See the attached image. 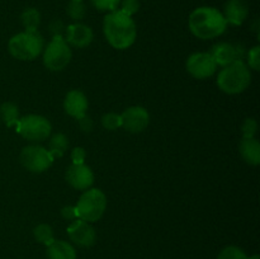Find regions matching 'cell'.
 Returning a JSON list of instances; mask_svg holds the SVG:
<instances>
[{"label": "cell", "instance_id": "cell-28", "mask_svg": "<svg viewBox=\"0 0 260 259\" xmlns=\"http://www.w3.org/2000/svg\"><path fill=\"white\" fill-rule=\"evenodd\" d=\"M52 38H65V30L66 27L63 24L62 20L55 19L50 23V27H48Z\"/></svg>", "mask_w": 260, "mask_h": 259}, {"label": "cell", "instance_id": "cell-5", "mask_svg": "<svg viewBox=\"0 0 260 259\" xmlns=\"http://www.w3.org/2000/svg\"><path fill=\"white\" fill-rule=\"evenodd\" d=\"M78 218L86 222H95L103 216L107 207V198L101 189H89L81 195L76 203Z\"/></svg>", "mask_w": 260, "mask_h": 259}, {"label": "cell", "instance_id": "cell-14", "mask_svg": "<svg viewBox=\"0 0 260 259\" xmlns=\"http://www.w3.org/2000/svg\"><path fill=\"white\" fill-rule=\"evenodd\" d=\"M211 56L213 57L217 66H226L230 65L231 62L236 60H241L243 57V50L240 51V47L235 45H231L228 42H220L215 45L211 50Z\"/></svg>", "mask_w": 260, "mask_h": 259}, {"label": "cell", "instance_id": "cell-10", "mask_svg": "<svg viewBox=\"0 0 260 259\" xmlns=\"http://www.w3.org/2000/svg\"><path fill=\"white\" fill-rule=\"evenodd\" d=\"M68 235L70 240L80 248H90L95 243L96 239V234L93 226L80 218H76L69 225Z\"/></svg>", "mask_w": 260, "mask_h": 259}, {"label": "cell", "instance_id": "cell-13", "mask_svg": "<svg viewBox=\"0 0 260 259\" xmlns=\"http://www.w3.org/2000/svg\"><path fill=\"white\" fill-rule=\"evenodd\" d=\"M65 41L71 46L84 48L90 45L93 41V30L83 23H73L66 27Z\"/></svg>", "mask_w": 260, "mask_h": 259}, {"label": "cell", "instance_id": "cell-11", "mask_svg": "<svg viewBox=\"0 0 260 259\" xmlns=\"http://www.w3.org/2000/svg\"><path fill=\"white\" fill-rule=\"evenodd\" d=\"M122 126L126 131L142 132L150 123V114L144 107L134 106L127 108L123 113L121 114Z\"/></svg>", "mask_w": 260, "mask_h": 259}, {"label": "cell", "instance_id": "cell-26", "mask_svg": "<svg viewBox=\"0 0 260 259\" xmlns=\"http://www.w3.org/2000/svg\"><path fill=\"white\" fill-rule=\"evenodd\" d=\"M93 7L98 10H106V12H114L118 8L121 0H90Z\"/></svg>", "mask_w": 260, "mask_h": 259}, {"label": "cell", "instance_id": "cell-34", "mask_svg": "<svg viewBox=\"0 0 260 259\" xmlns=\"http://www.w3.org/2000/svg\"><path fill=\"white\" fill-rule=\"evenodd\" d=\"M250 259H259V255H256V254H255V255L250 256Z\"/></svg>", "mask_w": 260, "mask_h": 259}, {"label": "cell", "instance_id": "cell-21", "mask_svg": "<svg viewBox=\"0 0 260 259\" xmlns=\"http://www.w3.org/2000/svg\"><path fill=\"white\" fill-rule=\"evenodd\" d=\"M0 116H2L3 122L8 127H12L18 123L19 121V111L18 107L12 102H5L0 106Z\"/></svg>", "mask_w": 260, "mask_h": 259}, {"label": "cell", "instance_id": "cell-17", "mask_svg": "<svg viewBox=\"0 0 260 259\" xmlns=\"http://www.w3.org/2000/svg\"><path fill=\"white\" fill-rule=\"evenodd\" d=\"M48 259H76V250L70 243L63 240H53L47 245Z\"/></svg>", "mask_w": 260, "mask_h": 259}, {"label": "cell", "instance_id": "cell-7", "mask_svg": "<svg viewBox=\"0 0 260 259\" xmlns=\"http://www.w3.org/2000/svg\"><path fill=\"white\" fill-rule=\"evenodd\" d=\"M17 132L29 141H43L51 134V123L47 118L38 114H28L19 118Z\"/></svg>", "mask_w": 260, "mask_h": 259}, {"label": "cell", "instance_id": "cell-2", "mask_svg": "<svg viewBox=\"0 0 260 259\" xmlns=\"http://www.w3.org/2000/svg\"><path fill=\"white\" fill-rule=\"evenodd\" d=\"M189 29L201 40H211L222 35L228 27L225 17L220 10L211 7H201L189 15Z\"/></svg>", "mask_w": 260, "mask_h": 259}, {"label": "cell", "instance_id": "cell-33", "mask_svg": "<svg viewBox=\"0 0 260 259\" xmlns=\"http://www.w3.org/2000/svg\"><path fill=\"white\" fill-rule=\"evenodd\" d=\"M79 121V126H80V130L84 132H90L91 130H93V119L90 118V117L88 116V114H85L84 117H81V118L78 119Z\"/></svg>", "mask_w": 260, "mask_h": 259}, {"label": "cell", "instance_id": "cell-23", "mask_svg": "<svg viewBox=\"0 0 260 259\" xmlns=\"http://www.w3.org/2000/svg\"><path fill=\"white\" fill-rule=\"evenodd\" d=\"M66 13L73 20L83 19L85 15V4L83 0H70L66 8Z\"/></svg>", "mask_w": 260, "mask_h": 259}, {"label": "cell", "instance_id": "cell-8", "mask_svg": "<svg viewBox=\"0 0 260 259\" xmlns=\"http://www.w3.org/2000/svg\"><path fill=\"white\" fill-rule=\"evenodd\" d=\"M20 163L32 173H42L52 165L53 157L47 149L38 145L23 147L20 152Z\"/></svg>", "mask_w": 260, "mask_h": 259}, {"label": "cell", "instance_id": "cell-16", "mask_svg": "<svg viewBox=\"0 0 260 259\" xmlns=\"http://www.w3.org/2000/svg\"><path fill=\"white\" fill-rule=\"evenodd\" d=\"M222 14L228 24L229 23L234 25L243 24L249 14L248 3L246 0H228Z\"/></svg>", "mask_w": 260, "mask_h": 259}, {"label": "cell", "instance_id": "cell-25", "mask_svg": "<svg viewBox=\"0 0 260 259\" xmlns=\"http://www.w3.org/2000/svg\"><path fill=\"white\" fill-rule=\"evenodd\" d=\"M102 124L106 130H109V131H116L119 127L122 126L121 121V114L118 113H106L103 117H102Z\"/></svg>", "mask_w": 260, "mask_h": 259}, {"label": "cell", "instance_id": "cell-18", "mask_svg": "<svg viewBox=\"0 0 260 259\" xmlns=\"http://www.w3.org/2000/svg\"><path fill=\"white\" fill-rule=\"evenodd\" d=\"M240 154L243 159L250 165H258L260 163V144L255 137L243 139L240 142Z\"/></svg>", "mask_w": 260, "mask_h": 259}, {"label": "cell", "instance_id": "cell-22", "mask_svg": "<svg viewBox=\"0 0 260 259\" xmlns=\"http://www.w3.org/2000/svg\"><path fill=\"white\" fill-rule=\"evenodd\" d=\"M33 235H35V239L38 243L43 244L46 246L50 245L55 240L52 228L50 225H47V223H40V225L36 226L33 229Z\"/></svg>", "mask_w": 260, "mask_h": 259}, {"label": "cell", "instance_id": "cell-31", "mask_svg": "<svg viewBox=\"0 0 260 259\" xmlns=\"http://www.w3.org/2000/svg\"><path fill=\"white\" fill-rule=\"evenodd\" d=\"M86 157V152L83 147H75V149L71 151V160H73V164H84Z\"/></svg>", "mask_w": 260, "mask_h": 259}, {"label": "cell", "instance_id": "cell-6", "mask_svg": "<svg viewBox=\"0 0 260 259\" xmlns=\"http://www.w3.org/2000/svg\"><path fill=\"white\" fill-rule=\"evenodd\" d=\"M71 60V50L65 38H52L43 52V63L51 71H61Z\"/></svg>", "mask_w": 260, "mask_h": 259}, {"label": "cell", "instance_id": "cell-15", "mask_svg": "<svg viewBox=\"0 0 260 259\" xmlns=\"http://www.w3.org/2000/svg\"><path fill=\"white\" fill-rule=\"evenodd\" d=\"M63 109L69 116L79 119L86 114L88 109V99L85 94L80 90H70L63 101Z\"/></svg>", "mask_w": 260, "mask_h": 259}, {"label": "cell", "instance_id": "cell-29", "mask_svg": "<svg viewBox=\"0 0 260 259\" xmlns=\"http://www.w3.org/2000/svg\"><path fill=\"white\" fill-rule=\"evenodd\" d=\"M140 9V2L139 0H122L121 3V12L124 14L132 17L136 14Z\"/></svg>", "mask_w": 260, "mask_h": 259}, {"label": "cell", "instance_id": "cell-30", "mask_svg": "<svg viewBox=\"0 0 260 259\" xmlns=\"http://www.w3.org/2000/svg\"><path fill=\"white\" fill-rule=\"evenodd\" d=\"M248 63L253 70L258 71L260 69V47L255 46L248 53Z\"/></svg>", "mask_w": 260, "mask_h": 259}, {"label": "cell", "instance_id": "cell-24", "mask_svg": "<svg viewBox=\"0 0 260 259\" xmlns=\"http://www.w3.org/2000/svg\"><path fill=\"white\" fill-rule=\"evenodd\" d=\"M217 259H250L240 248L238 246H226L218 254Z\"/></svg>", "mask_w": 260, "mask_h": 259}, {"label": "cell", "instance_id": "cell-4", "mask_svg": "<svg viewBox=\"0 0 260 259\" xmlns=\"http://www.w3.org/2000/svg\"><path fill=\"white\" fill-rule=\"evenodd\" d=\"M9 52L13 57L22 61L35 60L43 50V38L37 32H20L9 41Z\"/></svg>", "mask_w": 260, "mask_h": 259}, {"label": "cell", "instance_id": "cell-12", "mask_svg": "<svg viewBox=\"0 0 260 259\" xmlns=\"http://www.w3.org/2000/svg\"><path fill=\"white\" fill-rule=\"evenodd\" d=\"M66 180L75 189H88L94 182V174L85 164H71L66 170Z\"/></svg>", "mask_w": 260, "mask_h": 259}, {"label": "cell", "instance_id": "cell-32", "mask_svg": "<svg viewBox=\"0 0 260 259\" xmlns=\"http://www.w3.org/2000/svg\"><path fill=\"white\" fill-rule=\"evenodd\" d=\"M61 216H62L65 220L74 221L78 218V212H76L75 206H65V207L61 208Z\"/></svg>", "mask_w": 260, "mask_h": 259}, {"label": "cell", "instance_id": "cell-1", "mask_svg": "<svg viewBox=\"0 0 260 259\" xmlns=\"http://www.w3.org/2000/svg\"><path fill=\"white\" fill-rule=\"evenodd\" d=\"M103 30L109 45L117 50H126L134 45L137 35L134 19L121 10H114L106 15Z\"/></svg>", "mask_w": 260, "mask_h": 259}, {"label": "cell", "instance_id": "cell-3", "mask_svg": "<svg viewBox=\"0 0 260 259\" xmlns=\"http://www.w3.org/2000/svg\"><path fill=\"white\" fill-rule=\"evenodd\" d=\"M251 81V74L243 60H236L223 66L217 76V85L228 94H239L245 90Z\"/></svg>", "mask_w": 260, "mask_h": 259}, {"label": "cell", "instance_id": "cell-27", "mask_svg": "<svg viewBox=\"0 0 260 259\" xmlns=\"http://www.w3.org/2000/svg\"><path fill=\"white\" fill-rule=\"evenodd\" d=\"M258 130V123L254 118H246L244 121L241 131H243V139H253Z\"/></svg>", "mask_w": 260, "mask_h": 259}, {"label": "cell", "instance_id": "cell-9", "mask_svg": "<svg viewBox=\"0 0 260 259\" xmlns=\"http://www.w3.org/2000/svg\"><path fill=\"white\" fill-rule=\"evenodd\" d=\"M187 71L196 79H207L215 74L217 63L210 52H197L188 57Z\"/></svg>", "mask_w": 260, "mask_h": 259}, {"label": "cell", "instance_id": "cell-19", "mask_svg": "<svg viewBox=\"0 0 260 259\" xmlns=\"http://www.w3.org/2000/svg\"><path fill=\"white\" fill-rule=\"evenodd\" d=\"M20 20L27 32H37L41 23V14L35 8H27L20 15Z\"/></svg>", "mask_w": 260, "mask_h": 259}, {"label": "cell", "instance_id": "cell-20", "mask_svg": "<svg viewBox=\"0 0 260 259\" xmlns=\"http://www.w3.org/2000/svg\"><path fill=\"white\" fill-rule=\"evenodd\" d=\"M69 147L68 137L63 134H55L50 140L48 144V151L52 155V157H61L66 152Z\"/></svg>", "mask_w": 260, "mask_h": 259}]
</instances>
